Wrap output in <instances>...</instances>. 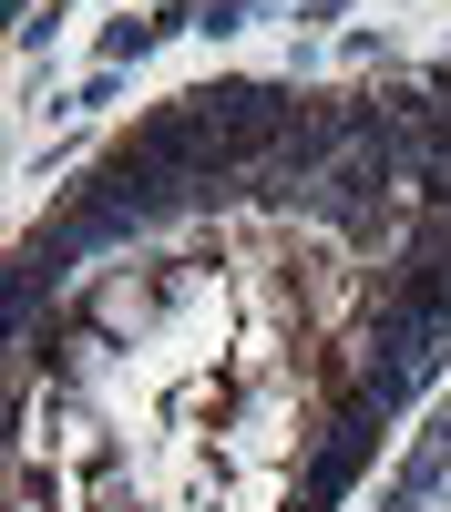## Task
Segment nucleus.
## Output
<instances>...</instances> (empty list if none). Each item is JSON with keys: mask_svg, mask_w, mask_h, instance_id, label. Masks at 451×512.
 <instances>
[{"mask_svg": "<svg viewBox=\"0 0 451 512\" xmlns=\"http://www.w3.org/2000/svg\"><path fill=\"white\" fill-rule=\"evenodd\" d=\"M175 277H185V267H144V277L123 267V277H103V287H93V328H144V318L164 308V287H175Z\"/></svg>", "mask_w": 451, "mask_h": 512, "instance_id": "1", "label": "nucleus"}]
</instances>
